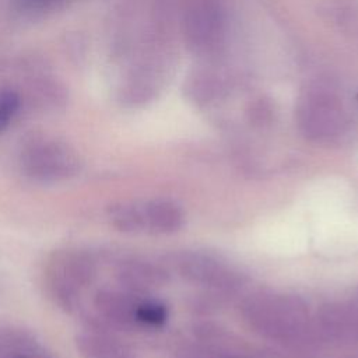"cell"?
Returning <instances> with one entry per match:
<instances>
[{
    "label": "cell",
    "mask_w": 358,
    "mask_h": 358,
    "mask_svg": "<svg viewBox=\"0 0 358 358\" xmlns=\"http://www.w3.org/2000/svg\"><path fill=\"white\" fill-rule=\"evenodd\" d=\"M136 323L140 326L158 327L162 326L168 319L166 306L155 299H138L136 312Z\"/></svg>",
    "instance_id": "obj_13"
},
{
    "label": "cell",
    "mask_w": 358,
    "mask_h": 358,
    "mask_svg": "<svg viewBox=\"0 0 358 358\" xmlns=\"http://www.w3.org/2000/svg\"><path fill=\"white\" fill-rule=\"evenodd\" d=\"M117 278L130 292H145L166 282L168 274L157 264L144 260H127L120 264Z\"/></svg>",
    "instance_id": "obj_10"
},
{
    "label": "cell",
    "mask_w": 358,
    "mask_h": 358,
    "mask_svg": "<svg viewBox=\"0 0 358 358\" xmlns=\"http://www.w3.org/2000/svg\"><path fill=\"white\" fill-rule=\"evenodd\" d=\"M24 6L27 7H38V6H42V4H46L49 1H53V0H20Z\"/></svg>",
    "instance_id": "obj_15"
},
{
    "label": "cell",
    "mask_w": 358,
    "mask_h": 358,
    "mask_svg": "<svg viewBox=\"0 0 358 358\" xmlns=\"http://www.w3.org/2000/svg\"><path fill=\"white\" fill-rule=\"evenodd\" d=\"M145 231L154 234H172L185 224V214L180 206L172 200L154 199L141 203Z\"/></svg>",
    "instance_id": "obj_9"
},
{
    "label": "cell",
    "mask_w": 358,
    "mask_h": 358,
    "mask_svg": "<svg viewBox=\"0 0 358 358\" xmlns=\"http://www.w3.org/2000/svg\"><path fill=\"white\" fill-rule=\"evenodd\" d=\"M20 108V98L13 91L0 92V131H3L17 115Z\"/></svg>",
    "instance_id": "obj_14"
},
{
    "label": "cell",
    "mask_w": 358,
    "mask_h": 358,
    "mask_svg": "<svg viewBox=\"0 0 358 358\" xmlns=\"http://www.w3.org/2000/svg\"><path fill=\"white\" fill-rule=\"evenodd\" d=\"M108 220L120 232L138 234L144 232V218L141 204L116 203L108 208Z\"/></svg>",
    "instance_id": "obj_12"
},
{
    "label": "cell",
    "mask_w": 358,
    "mask_h": 358,
    "mask_svg": "<svg viewBox=\"0 0 358 358\" xmlns=\"http://www.w3.org/2000/svg\"><path fill=\"white\" fill-rule=\"evenodd\" d=\"M22 168L36 182L55 183L73 178L80 171L77 154L59 141H34L22 152Z\"/></svg>",
    "instance_id": "obj_3"
},
{
    "label": "cell",
    "mask_w": 358,
    "mask_h": 358,
    "mask_svg": "<svg viewBox=\"0 0 358 358\" xmlns=\"http://www.w3.org/2000/svg\"><path fill=\"white\" fill-rule=\"evenodd\" d=\"M178 273L187 281L217 291H232L239 285V277L218 259L199 253L185 252L173 262Z\"/></svg>",
    "instance_id": "obj_4"
},
{
    "label": "cell",
    "mask_w": 358,
    "mask_h": 358,
    "mask_svg": "<svg viewBox=\"0 0 358 358\" xmlns=\"http://www.w3.org/2000/svg\"><path fill=\"white\" fill-rule=\"evenodd\" d=\"M76 347L83 358H137L134 351L113 336L88 330L76 336Z\"/></svg>",
    "instance_id": "obj_8"
},
{
    "label": "cell",
    "mask_w": 358,
    "mask_h": 358,
    "mask_svg": "<svg viewBox=\"0 0 358 358\" xmlns=\"http://www.w3.org/2000/svg\"><path fill=\"white\" fill-rule=\"evenodd\" d=\"M245 322L264 338L295 347H313L323 340L316 317L303 299L288 294H256L242 308Z\"/></svg>",
    "instance_id": "obj_1"
},
{
    "label": "cell",
    "mask_w": 358,
    "mask_h": 358,
    "mask_svg": "<svg viewBox=\"0 0 358 358\" xmlns=\"http://www.w3.org/2000/svg\"><path fill=\"white\" fill-rule=\"evenodd\" d=\"M315 317L324 341L358 344V315L351 302H327Z\"/></svg>",
    "instance_id": "obj_5"
},
{
    "label": "cell",
    "mask_w": 358,
    "mask_h": 358,
    "mask_svg": "<svg viewBox=\"0 0 358 358\" xmlns=\"http://www.w3.org/2000/svg\"><path fill=\"white\" fill-rule=\"evenodd\" d=\"M138 299L134 292L101 289L94 298V305L108 324L117 329H130L137 326L134 312Z\"/></svg>",
    "instance_id": "obj_7"
},
{
    "label": "cell",
    "mask_w": 358,
    "mask_h": 358,
    "mask_svg": "<svg viewBox=\"0 0 358 358\" xmlns=\"http://www.w3.org/2000/svg\"><path fill=\"white\" fill-rule=\"evenodd\" d=\"M0 358H52L28 331L0 327Z\"/></svg>",
    "instance_id": "obj_11"
},
{
    "label": "cell",
    "mask_w": 358,
    "mask_h": 358,
    "mask_svg": "<svg viewBox=\"0 0 358 358\" xmlns=\"http://www.w3.org/2000/svg\"><path fill=\"white\" fill-rule=\"evenodd\" d=\"M299 126L310 138H330L341 131L343 116L331 99L317 95L306 99L302 105L299 110Z\"/></svg>",
    "instance_id": "obj_6"
},
{
    "label": "cell",
    "mask_w": 358,
    "mask_h": 358,
    "mask_svg": "<svg viewBox=\"0 0 358 358\" xmlns=\"http://www.w3.org/2000/svg\"><path fill=\"white\" fill-rule=\"evenodd\" d=\"M351 305H352V308L355 309V312H357V315H358V292H357L354 301H351Z\"/></svg>",
    "instance_id": "obj_16"
},
{
    "label": "cell",
    "mask_w": 358,
    "mask_h": 358,
    "mask_svg": "<svg viewBox=\"0 0 358 358\" xmlns=\"http://www.w3.org/2000/svg\"><path fill=\"white\" fill-rule=\"evenodd\" d=\"M96 277L95 262L91 256L73 252L52 262L48 270V285L55 301L64 309H76L80 292Z\"/></svg>",
    "instance_id": "obj_2"
}]
</instances>
